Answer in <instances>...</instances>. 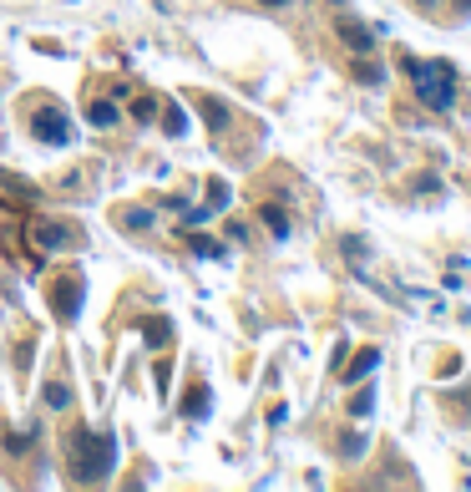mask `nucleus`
Masks as SVG:
<instances>
[{"label":"nucleus","instance_id":"f257e3e1","mask_svg":"<svg viewBox=\"0 0 471 492\" xmlns=\"http://www.w3.org/2000/svg\"><path fill=\"white\" fill-rule=\"evenodd\" d=\"M410 77H416V91H420V102L431 107V112H446V107L457 102V71L446 62H410Z\"/></svg>","mask_w":471,"mask_h":492},{"label":"nucleus","instance_id":"f03ea898","mask_svg":"<svg viewBox=\"0 0 471 492\" xmlns=\"http://www.w3.org/2000/svg\"><path fill=\"white\" fill-rule=\"evenodd\" d=\"M71 467H77V478H81V482L107 478V467H112V437H97V431H77V437H71Z\"/></svg>","mask_w":471,"mask_h":492},{"label":"nucleus","instance_id":"7ed1b4c3","mask_svg":"<svg viewBox=\"0 0 471 492\" xmlns=\"http://www.w3.org/2000/svg\"><path fill=\"white\" fill-rule=\"evenodd\" d=\"M31 132H36V143H46V147H66L71 143V122H66L56 107H41V112L31 117Z\"/></svg>","mask_w":471,"mask_h":492},{"label":"nucleus","instance_id":"20e7f679","mask_svg":"<svg viewBox=\"0 0 471 492\" xmlns=\"http://www.w3.org/2000/svg\"><path fill=\"white\" fill-rule=\"evenodd\" d=\"M52 305H61V320H77V310H81V279L77 274H61V285H52Z\"/></svg>","mask_w":471,"mask_h":492},{"label":"nucleus","instance_id":"39448f33","mask_svg":"<svg viewBox=\"0 0 471 492\" xmlns=\"http://www.w3.org/2000/svg\"><path fill=\"white\" fill-rule=\"evenodd\" d=\"M340 41L350 46V52H370V46H375V31H370V26H360V21H350V15H344V21H340Z\"/></svg>","mask_w":471,"mask_h":492},{"label":"nucleus","instance_id":"423d86ee","mask_svg":"<svg viewBox=\"0 0 471 492\" xmlns=\"http://www.w3.org/2000/svg\"><path fill=\"white\" fill-rule=\"evenodd\" d=\"M375 365H381V350H360V355H355V365L344 371V381H360V376H370Z\"/></svg>","mask_w":471,"mask_h":492},{"label":"nucleus","instance_id":"0eeeda50","mask_svg":"<svg viewBox=\"0 0 471 492\" xmlns=\"http://www.w3.org/2000/svg\"><path fill=\"white\" fill-rule=\"evenodd\" d=\"M36 244H41V249H66V244H71V233H66V229H52V223H41V229H36Z\"/></svg>","mask_w":471,"mask_h":492},{"label":"nucleus","instance_id":"6e6552de","mask_svg":"<svg viewBox=\"0 0 471 492\" xmlns=\"http://www.w3.org/2000/svg\"><path fill=\"white\" fill-rule=\"evenodd\" d=\"M87 117H91V128H112V122H117V107L112 102H91Z\"/></svg>","mask_w":471,"mask_h":492},{"label":"nucleus","instance_id":"1a4fd4ad","mask_svg":"<svg viewBox=\"0 0 471 492\" xmlns=\"http://www.w3.org/2000/svg\"><path fill=\"white\" fill-rule=\"evenodd\" d=\"M163 128L173 132V137H183V132H188V112H183V107H167V112H163Z\"/></svg>","mask_w":471,"mask_h":492},{"label":"nucleus","instance_id":"9d476101","mask_svg":"<svg viewBox=\"0 0 471 492\" xmlns=\"http://www.w3.org/2000/svg\"><path fill=\"white\" fill-rule=\"evenodd\" d=\"M264 223H268V233H274V239H284V233H289V219H284V208H274V203L264 208Z\"/></svg>","mask_w":471,"mask_h":492},{"label":"nucleus","instance_id":"9b49d317","mask_svg":"<svg viewBox=\"0 0 471 492\" xmlns=\"http://www.w3.org/2000/svg\"><path fill=\"white\" fill-rule=\"evenodd\" d=\"M203 117L213 122V128H229V107L223 102H203Z\"/></svg>","mask_w":471,"mask_h":492},{"label":"nucleus","instance_id":"f8f14e48","mask_svg":"<svg viewBox=\"0 0 471 492\" xmlns=\"http://www.w3.org/2000/svg\"><path fill=\"white\" fill-rule=\"evenodd\" d=\"M66 402H71V391H66L61 381H52V386H46V406H56V412H61Z\"/></svg>","mask_w":471,"mask_h":492},{"label":"nucleus","instance_id":"ddd939ff","mask_svg":"<svg viewBox=\"0 0 471 492\" xmlns=\"http://www.w3.org/2000/svg\"><path fill=\"white\" fill-rule=\"evenodd\" d=\"M340 452L344 457H360V452H365V431H350V437L340 441Z\"/></svg>","mask_w":471,"mask_h":492},{"label":"nucleus","instance_id":"4468645a","mask_svg":"<svg viewBox=\"0 0 471 492\" xmlns=\"http://www.w3.org/2000/svg\"><path fill=\"white\" fill-rule=\"evenodd\" d=\"M153 112H157L153 97H137V102H132V117H137V122H153Z\"/></svg>","mask_w":471,"mask_h":492},{"label":"nucleus","instance_id":"2eb2a0df","mask_svg":"<svg viewBox=\"0 0 471 492\" xmlns=\"http://www.w3.org/2000/svg\"><path fill=\"white\" fill-rule=\"evenodd\" d=\"M203 412H208V391L198 386V391L188 396V416H203Z\"/></svg>","mask_w":471,"mask_h":492},{"label":"nucleus","instance_id":"dca6fc26","mask_svg":"<svg viewBox=\"0 0 471 492\" xmlns=\"http://www.w3.org/2000/svg\"><path fill=\"white\" fill-rule=\"evenodd\" d=\"M355 77H360V81H370V87H375V81H381V66H370V62H365V66H355Z\"/></svg>","mask_w":471,"mask_h":492},{"label":"nucleus","instance_id":"f3484780","mask_svg":"<svg viewBox=\"0 0 471 492\" xmlns=\"http://www.w3.org/2000/svg\"><path fill=\"white\" fill-rule=\"evenodd\" d=\"M208 203L223 208V203H229V188H223V183H213V188H208Z\"/></svg>","mask_w":471,"mask_h":492},{"label":"nucleus","instance_id":"a211bd4d","mask_svg":"<svg viewBox=\"0 0 471 492\" xmlns=\"http://www.w3.org/2000/svg\"><path fill=\"white\" fill-rule=\"evenodd\" d=\"M193 249H198V254H208V260H213V254H223V249H218L213 239H193Z\"/></svg>","mask_w":471,"mask_h":492},{"label":"nucleus","instance_id":"6ab92c4d","mask_svg":"<svg viewBox=\"0 0 471 492\" xmlns=\"http://www.w3.org/2000/svg\"><path fill=\"white\" fill-rule=\"evenodd\" d=\"M167 336V320H147V340H163Z\"/></svg>","mask_w":471,"mask_h":492},{"label":"nucleus","instance_id":"aec40b11","mask_svg":"<svg viewBox=\"0 0 471 492\" xmlns=\"http://www.w3.org/2000/svg\"><path fill=\"white\" fill-rule=\"evenodd\" d=\"M457 11H461V15H471V0H457Z\"/></svg>","mask_w":471,"mask_h":492},{"label":"nucleus","instance_id":"412c9836","mask_svg":"<svg viewBox=\"0 0 471 492\" xmlns=\"http://www.w3.org/2000/svg\"><path fill=\"white\" fill-rule=\"evenodd\" d=\"M416 5H426V11H431V5H436V0H416Z\"/></svg>","mask_w":471,"mask_h":492},{"label":"nucleus","instance_id":"4be33fe9","mask_svg":"<svg viewBox=\"0 0 471 492\" xmlns=\"http://www.w3.org/2000/svg\"><path fill=\"white\" fill-rule=\"evenodd\" d=\"M264 5H289V0H264Z\"/></svg>","mask_w":471,"mask_h":492}]
</instances>
